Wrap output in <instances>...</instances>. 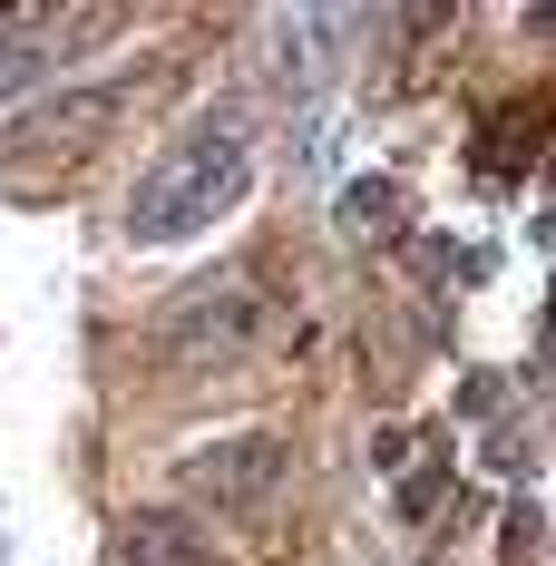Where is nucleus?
<instances>
[{"instance_id": "1", "label": "nucleus", "mask_w": 556, "mask_h": 566, "mask_svg": "<svg viewBox=\"0 0 556 566\" xmlns=\"http://www.w3.org/2000/svg\"><path fill=\"white\" fill-rule=\"evenodd\" d=\"M254 186V157H244V137L234 127H196V137H176L157 167L137 176V196H127V234L137 244H186V234H206Z\"/></svg>"}, {"instance_id": "2", "label": "nucleus", "mask_w": 556, "mask_h": 566, "mask_svg": "<svg viewBox=\"0 0 556 566\" xmlns=\"http://www.w3.org/2000/svg\"><path fill=\"white\" fill-rule=\"evenodd\" d=\"M147 98V78L137 69H108V78H59V98L10 127V157H30V167H59V157H88V147H108L117 117Z\"/></svg>"}, {"instance_id": "3", "label": "nucleus", "mask_w": 556, "mask_h": 566, "mask_svg": "<svg viewBox=\"0 0 556 566\" xmlns=\"http://www.w3.org/2000/svg\"><path fill=\"white\" fill-rule=\"evenodd\" d=\"M283 469H293V450H283L274 430H244V440H216V450L186 459V499H206L224 517H254V509H274Z\"/></svg>"}, {"instance_id": "4", "label": "nucleus", "mask_w": 556, "mask_h": 566, "mask_svg": "<svg viewBox=\"0 0 556 566\" xmlns=\"http://www.w3.org/2000/svg\"><path fill=\"white\" fill-rule=\"evenodd\" d=\"M254 333H264V303H254L244 283H196L167 313V352L176 361H234Z\"/></svg>"}, {"instance_id": "5", "label": "nucleus", "mask_w": 556, "mask_h": 566, "mask_svg": "<svg viewBox=\"0 0 556 566\" xmlns=\"http://www.w3.org/2000/svg\"><path fill=\"white\" fill-rule=\"evenodd\" d=\"M117 566H216V547L186 509H137L117 527Z\"/></svg>"}, {"instance_id": "6", "label": "nucleus", "mask_w": 556, "mask_h": 566, "mask_svg": "<svg viewBox=\"0 0 556 566\" xmlns=\"http://www.w3.org/2000/svg\"><path fill=\"white\" fill-rule=\"evenodd\" d=\"M40 69H50V50H20V40H0V108H10V98H30V88H40Z\"/></svg>"}, {"instance_id": "7", "label": "nucleus", "mask_w": 556, "mask_h": 566, "mask_svg": "<svg viewBox=\"0 0 556 566\" xmlns=\"http://www.w3.org/2000/svg\"><path fill=\"white\" fill-rule=\"evenodd\" d=\"M430 499H440V469H420V479L400 489V517H430Z\"/></svg>"}, {"instance_id": "8", "label": "nucleus", "mask_w": 556, "mask_h": 566, "mask_svg": "<svg viewBox=\"0 0 556 566\" xmlns=\"http://www.w3.org/2000/svg\"><path fill=\"white\" fill-rule=\"evenodd\" d=\"M527 40H556V0H527Z\"/></svg>"}, {"instance_id": "9", "label": "nucleus", "mask_w": 556, "mask_h": 566, "mask_svg": "<svg viewBox=\"0 0 556 566\" xmlns=\"http://www.w3.org/2000/svg\"><path fill=\"white\" fill-rule=\"evenodd\" d=\"M537 352H547V361H556V293H547V333H537Z\"/></svg>"}]
</instances>
